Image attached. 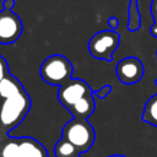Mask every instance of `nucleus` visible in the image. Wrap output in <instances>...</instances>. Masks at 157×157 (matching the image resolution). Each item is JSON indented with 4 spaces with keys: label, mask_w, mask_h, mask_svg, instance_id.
<instances>
[{
    "label": "nucleus",
    "mask_w": 157,
    "mask_h": 157,
    "mask_svg": "<svg viewBox=\"0 0 157 157\" xmlns=\"http://www.w3.org/2000/svg\"><path fill=\"white\" fill-rule=\"evenodd\" d=\"M31 108V98L26 91L0 101V134H7L16 128L27 115Z\"/></svg>",
    "instance_id": "1"
},
{
    "label": "nucleus",
    "mask_w": 157,
    "mask_h": 157,
    "mask_svg": "<svg viewBox=\"0 0 157 157\" xmlns=\"http://www.w3.org/2000/svg\"><path fill=\"white\" fill-rule=\"evenodd\" d=\"M40 77L49 85L63 86L72 78L74 66L71 61L61 54L48 56L40 65Z\"/></svg>",
    "instance_id": "2"
},
{
    "label": "nucleus",
    "mask_w": 157,
    "mask_h": 157,
    "mask_svg": "<svg viewBox=\"0 0 157 157\" xmlns=\"http://www.w3.org/2000/svg\"><path fill=\"white\" fill-rule=\"evenodd\" d=\"M61 137L71 142L80 153L88 151L96 139L94 129L87 119H76L67 121L63 128Z\"/></svg>",
    "instance_id": "3"
},
{
    "label": "nucleus",
    "mask_w": 157,
    "mask_h": 157,
    "mask_svg": "<svg viewBox=\"0 0 157 157\" xmlns=\"http://www.w3.org/2000/svg\"><path fill=\"white\" fill-rule=\"evenodd\" d=\"M120 43V36L113 29L99 31L93 34L88 42L90 54L99 60L112 61L114 52L118 49Z\"/></svg>",
    "instance_id": "4"
},
{
    "label": "nucleus",
    "mask_w": 157,
    "mask_h": 157,
    "mask_svg": "<svg viewBox=\"0 0 157 157\" xmlns=\"http://www.w3.org/2000/svg\"><path fill=\"white\" fill-rule=\"evenodd\" d=\"M88 93H92V88L86 81L81 78H71L70 81L60 86L58 91V99L66 109H69L80 98Z\"/></svg>",
    "instance_id": "5"
},
{
    "label": "nucleus",
    "mask_w": 157,
    "mask_h": 157,
    "mask_svg": "<svg viewBox=\"0 0 157 157\" xmlns=\"http://www.w3.org/2000/svg\"><path fill=\"white\" fill-rule=\"evenodd\" d=\"M22 29V21L12 10L0 11V44H11L16 42Z\"/></svg>",
    "instance_id": "6"
},
{
    "label": "nucleus",
    "mask_w": 157,
    "mask_h": 157,
    "mask_svg": "<svg viewBox=\"0 0 157 157\" xmlns=\"http://www.w3.org/2000/svg\"><path fill=\"white\" fill-rule=\"evenodd\" d=\"M145 69L140 59L135 56H128L121 59L115 66V74L119 81L124 85H132L139 82L144 76Z\"/></svg>",
    "instance_id": "7"
},
{
    "label": "nucleus",
    "mask_w": 157,
    "mask_h": 157,
    "mask_svg": "<svg viewBox=\"0 0 157 157\" xmlns=\"http://www.w3.org/2000/svg\"><path fill=\"white\" fill-rule=\"evenodd\" d=\"M94 107H96V103H94L93 94L92 93H88V94L83 96L82 98H80L67 110L76 119H87L94 112Z\"/></svg>",
    "instance_id": "8"
},
{
    "label": "nucleus",
    "mask_w": 157,
    "mask_h": 157,
    "mask_svg": "<svg viewBox=\"0 0 157 157\" xmlns=\"http://www.w3.org/2000/svg\"><path fill=\"white\" fill-rule=\"evenodd\" d=\"M18 147L21 157H48L44 146L32 137H20Z\"/></svg>",
    "instance_id": "9"
},
{
    "label": "nucleus",
    "mask_w": 157,
    "mask_h": 157,
    "mask_svg": "<svg viewBox=\"0 0 157 157\" xmlns=\"http://www.w3.org/2000/svg\"><path fill=\"white\" fill-rule=\"evenodd\" d=\"M22 91H25V88L22 87L21 82L10 74L0 81V101L13 97Z\"/></svg>",
    "instance_id": "10"
},
{
    "label": "nucleus",
    "mask_w": 157,
    "mask_h": 157,
    "mask_svg": "<svg viewBox=\"0 0 157 157\" xmlns=\"http://www.w3.org/2000/svg\"><path fill=\"white\" fill-rule=\"evenodd\" d=\"M78 155H80V152L77 151V148L71 142H69L67 140H65L63 137L54 146V156L55 157H76Z\"/></svg>",
    "instance_id": "11"
},
{
    "label": "nucleus",
    "mask_w": 157,
    "mask_h": 157,
    "mask_svg": "<svg viewBox=\"0 0 157 157\" xmlns=\"http://www.w3.org/2000/svg\"><path fill=\"white\" fill-rule=\"evenodd\" d=\"M142 120L157 126V94H153L146 102L142 112Z\"/></svg>",
    "instance_id": "12"
},
{
    "label": "nucleus",
    "mask_w": 157,
    "mask_h": 157,
    "mask_svg": "<svg viewBox=\"0 0 157 157\" xmlns=\"http://www.w3.org/2000/svg\"><path fill=\"white\" fill-rule=\"evenodd\" d=\"M140 23H141V17H140L139 7H137V0H130V5H129V23H128L129 31H131V32L137 31L140 28Z\"/></svg>",
    "instance_id": "13"
},
{
    "label": "nucleus",
    "mask_w": 157,
    "mask_h": 157,
    "mask_svg": "<svg viewBox=\"0 0 157 157\" xmlns=\"http://www.w3.org/2000/svg\"><path fill=\"white\" fill-rule=\"evenodd\" d=\"M0 157H21L20 156V147H18V139L9 140L1 148Z\"/></svg>",
    "instance_id": "14"
},
{
    "label": "nucleus",
    "mask_w": 157,
    "mask_h": 157,
    "mask_svg": "<svg viewBox=\"0 0 157 157\" xmlns=\"http://www.w3.org/2000/svg\"><path fill=\"white\" fill-rule=\"evenodd\" d=\"M151 12H152V17L155 20L150 32L153 37H157V1H152V6H151Z\"/></svg>",
    "instance_id": "15"
},
{
    "label": "nucleus",
    "mask_w": 157,
    "mask_h": 157,
    "mask_svg": "<svg viewBox=\"0 0 157 157\" xmlns=\"http://www.w3.org/2000/svg\"><path fill=\"white\" fill-rule=\"evenodd\" d=\"M110 92H112V86H110V85H105V86H103L102 88H99L98 91H92V94H97L98 98L104 99Z\"/></svg>",
    "instance_id": "16"
},
{
    "label": "nucleus",
    "mask_w": 157,
    "mask_h": 157,
    "mask_svg": "<svg viewBox=\"0 0 157 157\" xmlns=\"http://www.w3.org/2000/svg\"><path fill=\"white\" fill-rule=\"evenodd\" d=\"M9 74H10V72H9V66H7V63H6L5 58L0 55V81H1L4 77H6Z\"/></svg>",
    "instance_id": "17"
},
{
    "label": "nucleus",
    "mask_w": 157,
    "mask_h": 157,
    "mask_svg": "<svg viewBox=\"0 0 157 157\" xmlns=\"http://www.w3.org/2000/svg\"><path fill=\"white\" fill-rule=\"evenodd\" d=\"M15 6V0H2L0 1V11H11L12 7Z\"/></svg>",
    "instance_id": "18"
},
{
    "label": "nucleus",
    "mask_w": 157,
    "mask_h": 157,
    "mask_svg": "<svg viewBox=\"0 0 157 157\" xmlns=\"http://www.w3.org/2000/svg\"><path fill=\"white\" fill-rule=\"evenodd\" d=\"M107 23H108V26L110 27V29H115V28H118V26H119V20L117 18V17H109L108 18V21H107Z\"/></svg>",
    "instance_id": "19"
},
{
    "label": "nucleus",
    "mask_w": 157,
    "mask_h": 157,
    "mask_svg": "<svg viewBox=\"0 0 157 157\" xmlns=\"http://www.w3.org/2000/svg\"><path fill=\"white\" fill-rule=\"evenodd\" d=\"M108 157H125V156H123V155H110Z\"/></svg>",
    "instance_id": "20"
},
{
    "label": "nucleus",
    "mask_w": 157,
    "mask_h": 157,
    "mask_svg": "<svg viewBox=\"0 0 157 157\" xmlns=\"http://www.w3.org/2000/svg\"><path fill=\"white\" fill-rule=\"evenodd\" d=\"M155 85H157V78H156V80H155Z\"/></svg>",
    "instance_id": "21"
},
{
    "label": "nucleus",
    "mask_w": 157,
    "mask_h": 157,
    "mask_svg": "<svg viewBox=\"0 0 157 157\" xmlns=\"http://www.w3.org/2000/svg\"><path fill=\"white\" fill-rule=\"evenodd\" d=\"M76 157H81V156H80V155H78V156H76Z\"/></svg>",
    "instance_id": "22"
},
{
    "label": "nucleus",
    "mask_w": 157,
    "mask_h": 157,
    "mask_svg": "<svg viewBox=\"0 0 157 157\" xmlns=\"http://www.w3.org/2000/svg\"><path fill=\"white\" fill-rule=\"evenodd\" d=\"M156 56H157V52H156Z\"/></svg>",
    "instance_id": "23"
},
{
    "label": "nucleus",
    "mask_w": 157,
    "mask_h": 157,
    "mask_svg": "<svg viewBox=\"0 0 157 157\" xmlns=\"http://www.w3.org/2000/svg\"><path fill=\"white\" fill-rule=\"evenodd\" d=\"M152 1H157V0H152Z\"/></svg>",
    "instance_id": "24"
},
{
    "label": "nucleus",
    "mask_w": 157,
    "mask_h": 157,
    "mask_svg": "<svg viewBox=\"0 0 157 157\" xmlns=\"http://www.w3.org/2000/svg\"><path fill=\"white\" fill-rule=\"evenodd\" d=\"M0 1H1V0H0Z\"/></svg>",
    "instance_id": "25"
}]
</instances>
